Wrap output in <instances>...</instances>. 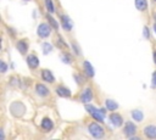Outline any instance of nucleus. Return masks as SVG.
I'll return each instance as SVG.
<instances>
[{"instance_id":"aec40b11","label":"nucleus","mask_w":156,"mask_h":140,"mask_svg":"<svg viewBox=\"0 0 156 140\" xmlns=\"http://www.w3.org/2000/svg\"><path fill=\"white\" fill-rule=\"evenodd\" d=\"M45 7L48 9V11H49L50 13H52V12L55 11V9H54V2H52V0H45Z\"/></svg>"},{"instance_id":"f8f14e48","label":"nucleus","mask_w":156,"mask_h":140,"mask_svg":"<svg viewBox=\"0 0 156 140\" xmlns=\"http://www.w3.org/2000/svg\"><path fill=\"white\" fill-rule=\"evenodd\" d=\"M83 69H84V72H85V74L88 77H94L95 72H94V68H93V66H91V63L89 61H84L83 62Z\"/></svg>"},{"instance_id":"0eeeda50","label":"nucleus","mask_w":156,"mask_h":140,"mask_svg":"<svg viewBox=\"0 0 156 140\" xmlns=\"http://www.w3.org/2000/svg\"><path fill=\"white\" fill-rule=\"evenodd\" d=\"M110 121H111V123H112L115 127H117V128L123 124V118H122V116H121L119 113H111V114H110Z\"/></svg>"},{"instance_id":"5701e85b","label":"nucleus","mask_w":156,"mask_h":140,"mask_svg":"<svg viewBox=\"0 0 156 140\" xmlns=\"http://www.w3.org/2000/svg\"><path fill=\"white\" fill-rule=\"evenodd\" d=\"M62 61H63L65 63H71V62H72L71 55H69L68 52H63V54H62Z\"/></svg>"},{"instance_id":"473e14b6","label":"nucleus","mask_w":156,"mask_h":140,"mask_svg":"<svg viewBox=\"0 0 156 140\" xmlns=\"http://www.w3.org/2000/svg\"><path fill=\"white\" fill-rule=\"evenodd\" d=\"M154 18H155V22H156V12H155V15H154Z\"/></svg>"},{"instance_id":"cd10ccee","label":"nucleus","mask_w":156,"mask_h":140,"mask_svg":"<svg viewBox=\"0 0 156 140\" xmlns=\"http://www.w3.org/2000/svg\"><path fill=\"white\" fill-rule=\"evenodd\" d=\"M72 46H73V50H74V52H76L77 55H80V49L77 46V44H76V43H72Z\"/></svg>"},{"instance_id":"20e7f679","label":"nucleus","mask_w":156,"mask_h":140,"mask_svg":"<svg viewBox=\"0 0 156 140\" xmlns=\"http://www.w3.org/2000/svg\"><path fill=\"white\" fill-rule=\"evenodd\" d=\"M136 133V127L134 123L132 122H127L124 128H123V134L127 136V138H132L134 134Z\"/></svg>"},{"instance_id":"4be33fe9","label":"nucleus","mask_w":156,"mask_h":140,"mask_svg":"<svg viewBox=\"0 0 156 140\" xmlns=\"http://www.w3.org/2000/svg\"><path fill=\"white\" fill-rule=\"evenodd\" d=\"M51 50H52V45L51 44H49V43H44L43 44V52L45 55L49 54V52H51Z\"/></svg>"},{"instance_id":"b1692460","label":"nucleus","mask_w":156,"mask_h":140,"mask_svg":"<svg viewBox=\"0 0 156 140\" xmlns=\"http://www.w3.org/2000/svg\"><path fill=\"white\" fill-rule=\"evenodd\" d=\"M74 80L77 82V84H79V85H82V84H84L85 83V78L84 77H82L80 74H74Z\"/></svg>"},{"instance_id":"9b49d317","label":"nucleus","mask_w":156,"mask_h":140,"mask_svg":"<svg viewBox=\"0 0 156 140\" xmlns=\"http://www.w3.org/2000/svg\"><path fill=\"white\" fill-rule=\"evenodd\" d=\"M56 94H57L58 96H61V97H69V96H71L69 89L66 88V86H63V85H60V86L56 88Z\"/></svg>"},{"instance_id":"a878e982","label":"nucleus","mask_w":156,"mask_h":140,"mask_svg":"<svg viewBox=\"0 0 156 140\" xmlns=\"http://www.w3.org/2000/svg\"><path fill=\"white\" fill-rule=\"evenodd\" d=\"M10 84H11V85H16V86H17V85H20V79H17L16 77H12V78H11Z\"/></svg>"},{"instance_id":"c756f323","label":"nucleus","mask_w":156,"mask_h":140,"mask_svg":"<svg viewBox=\"0 0 156 140\" xmlns=\"http://www.w3.org/2000/svg\"><path fill=\"white\" fill-rule=\"evenodd\" d=\"M152 86H154V88L156 86V71H155L154 74H152Z\"/></svg>"},{"instance_id":"39448f33","label":"nucleus","mask_w":156,"mask_h":140,"mask_svg":"<svg viewBox=\"0 0 156 140\" xmlns=\"http://www.w3.org/2000/svg\"><path fill=\"white\" fill-rule=\"evenodd\" d=\"M144 135L149 139H156V125L154 124H149L146 127H144Z\"/></svg>"},{"instance_id":"c85d7f7f","label":"nucleus","mask_w":156,"mask_h":140,"mask_svg":"<svg viewBox=\"0 0 156 140\" xmlns=\"http://www.w3.org/2000/svg\"><path fill=\"white\" fill-rule=\"evenodd\" d=\"M144 37H145L146 39H149V38H150V30H149V28H147V27H144Z\"/></svg>"},{"instance_id":"6ab92c4d","label":"nucleus","mask_w":156,"mask_h":140,"mask_svg":"<svg viewBox=\"0 0 156 140\" xmlns=\"http://www.w3.org/2000/svg\"><path fill=\"white\" fill-rule=\"evenodd\" d=\"M135 7L139 11H145L147 7V1L146 0H135Z\"/></svg>"},{"instance_id":"423d86ee","label":"nucleus","mask_w":156,"mask_h":140,"mask_svg":"<svg viewBox=\"0 0 156 140\" xmlns=\"http://www.w3.org/2000/svg\"><path fill=\"white\" fill-rule=\"evenodd\" d=\"M93 99V90L91 88H85L83 91H82V95H80V100L84 102V103H89Z\"/></svg>"},{"instance_id":"393cba45","label":"nucleus","mask_w":156,"mask_h":140,"mask_svg":"<svg viewBox=\"0 0 156 140\" xmlns=\"http://www.w3.org/2000/svg\"><path fill=\"white\" fill-rule=\"evenodd\" d=\"M56 45H57L58 47H66V46H67V44H65V43H63V40H62L60 37L57 38V43H56Z\"/></svg>"},{"instance_id":"6e6552de","label":"nucleus","mask_w":156,"mask_h":140,"mask_svg":"<svg viewBox=\"0 0 156 140\" xmlns=\"http://www.w3.org/2000/svg\"><path fill=\"white\" fill-rule=\"evenodd\" d=\"M27 65L29 68L32 69H35L38 66H39V58L35 56V55H29L27 57Z\"/></svg>"},{"instance_id":"a211bd4d","label":"nucleus","mask_w":156,"mask_h":140,"mask_svg":"<svg viewBox=\"0 0 156 140\" xmlns=\"http://www.w3.org/2000/svg\"><path fill=\"white\" fill-rule=\"evenodd\" d=\"M105 105H106V108H107L108 111H115V110L118 108V103L115 102V101L111 100V99H107L106 102H105Z\"/></svg>"},{"instance_id":"72a5a7b5","label":"nucleus","mask_w":156,"mask_h":140,"mask_svg":"<svg viewBox=\"0 0 156 140\" xmlns=\"http://www.w3.org/2000/svg\"><path fill=\"white\" fill-rule=\"evenodd\" d=\"M24 1H28V0H24Z\"/></svg>"},{"instance_id":"f3484780","label":"nucleus","mask_w":156,"mask_h":140,"mask_svg":"<svg viewBox=\"0 0 156 140\" xmlns=\"http://www.w3.org/2000/svg\"><path fill=\"white\" fill-rule=\"evenodd\" d=\"M132 118L135 121V122H141L143 118H144V114L140 110H134L132 111Z\"/></svg>"},{"instance_id":"2eb2a0df","label":"nucleus","mask_w":156,"mask_h":140,"mask_svg":"<svg viewBox=\"0 0 156 140\" xmlns=\"http://www.w3.org/2000/svg\"><path fill=\"white\" fill-rule=\"evenodd\" d=\"M40 127H41V129H43L44 131H49V130H51V129H52L54 123H52V121H51L50 118H44V119L41 121Z\"/></svg>"},{"instance_id":"4468645a","label":"nucleus","mask_w":156,"mask_h":140,"mask_svg":"<svg viewBox=\"0 0 156 140\" xmlns=\"http://www.w3.org/2000/svg\"><path fill=\"white\" fill-rule=\"evenodd\" d=\"M16 47H17V50H18L22 55H24V54L27 52V50H28V44H27V41H26L24 39H22V40H18V41H17Z\"/></svg>"},{"instance_id":"7c9ffc66","label":"nucleus","mask_w":156,"mask_h":140,"mask_svg":"<svg viewBox=\"0 0 156 140\" xmlns=\"http://www.w3.org/2000/svg\"><path fill=\"white\" fill-rule=\"evenodd\" d=\"M154 62H155V65H156V50L154 51Z\"/></svg>"},{"instance_id":"f257e3e1","label":"nucleus","mask_w":156,"mask_h":140,"mask_svg":"<svg viewBox=\"0 0 156 140\" xmlns=\"http://www.w3.org/2000/svg\"><path fill=\"white\" fill-rule=\"evenodd\" d=\"M88 130H89V133H90V135L94 138V139H101V138H104V135H105V130H104V128L100 125V124H98V123H90L89 125H88Z\"/></svg>"},{"instance_id":"ddd939ff","label":"nucleus","mask_w":156,"mask_h":140,"mask_svg":"<svg viewBox=\"0 0 156 140\" xmlns=\"http://www.w3.org/2000/svg\"><path fill=\"white\" fill-rule=\"evenodd\" d=\"M61 23L65 30H71L72 29V21L68 18V16L61 15Z\"/></svg>"},{"instance_id":"f704fd0d","label":"nucleus","mask_w":156,"mask_h":140,"mask_svg":"<svg viewBox=\"0 0 156 140\" xmlns=\"http://www.w3.org/2000/svg\"><path fill=\"white\" fill-rule=\"evenodd\" d=\"M154 1H156V0H154Z\"/></svg>"},{"instance_id":"9d476101","label":"nucleus","mask_w":156,"mask_h":140,"mask_svg":"<svg viewBox=\"0 0 156 140\" xmlns=\"http://www.w3.org/2000/svg\"><path fill=\"white\" fill-rule=\"evenodd\" d=\"M41 78H43V80H45L48 83H54L55 82V77L51 73V71H49V69H43L41 71Z\"/></svg>"},{"instance_id":"dca6fc26","label":"nucleus","mask_w":156,"mask_h":140,"mask_svg":"<svg viewBox=\"0 0 156 140\" xmlns=\"http://www.w3.org/2000/svg\"><path fill=\"white\" fill-rule=\"evenodd\" d=\"M91 114V117L95 119V121H98V122H100V123H102L104 122V113L101 112V110H95L94 112H91L90 113Z\"/></svg>"},{"instance_id":"412c9836","label":"nucleus","mask_w":156,"mask_h":140,"mask_svg":"<svg viewBox=\"0 0 156 140\" xmlns=\"http://www.w3.org/2000/svg\"><path fill=\"white\" fill-rule=\"evenodd\" d=\"M46 17H48V19H49V24H50V26H51L54 29H57V28H58V24H57L56 19H55V18H52L51 16H49V15H48Z\"/></svg>"},{"instance_id":"bb28decb","label":"nucleus","mask_w":156,"mask_h":140,"mask_svg":"<svg viewBox=\"0 0 156 140\" xmlns=\"http://www.w3.org/2000/svg\"><path fill=\"white\" fill-rule=\"evenodd\" d=\"M0 67H1V73H5L7 71V66L4 61H0Z\"/></svg>"},{"instance_id":"7ed1b4c3","label":"nucleus","mask_w":156,"mask_h":140,"mask_svg":"<svg viewBox=\"0 0 156 140\" xmlns=\"http://www.w3.org/2000/svg\"><path fill=\"white\" fill-rule=\"evenodd\" d=\"M50 33H51V26H50V24L41 23V24H39L38 28H37V34H38V37H40V38H43V39L48 38V37L50 35Z\"/></svg>"},{"instance_id":"1a4fd4ad","label":"nucleus","mask_w":156,"mask_h":140,"mask_svg":"<svg viewBox=\"0 0 156 140\" xmlns=\"http://www.w3.org/2000/svg\"><path fill=\"white\" fill-rule=\"evenodd\" d=\"M35 91H37V94H38L39 96H43V97H45V96H48V95L50 94L49 89H48L44 84H39V83L35 85Z\"/></svg>"},{"instance_id":"f03ea898","label":"nucleus","mask_w":156,"mask_h":140,"mask_svg":"<svg viewBox=\"0 0 156 140\" xmlns=\"http://www.w3.org/2000/svg\"><path fill=\"white\" fill-rule=\"evenodd\" d=\"M10 112H11L12 116H15L17 118L22 117L24 114V112H26V106L22 102H20V101H15L10 106Z\"/></svg>"},{"instance_id":"2f4dec72","label":"nucleus","mask_w":156,"mask_h":140,"mask_svg":"<svg viewBox=\"0 0 156 140\" xmlns=\"http://www.w3.org/2000/svg\"><path fill=\"white\" fill-rule=\"evenodd\" d=\"M154 29H155V33H156V22H155V24H154Z\"/></svg>"}]
</instances>
